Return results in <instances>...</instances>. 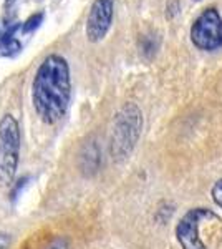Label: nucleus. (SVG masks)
<instances>
[{
	"mask_svg": "<svg viewBox=\"0 0 222 249\" xmlns=\"http://www.w3.org/2000/svg\"><path fill=\"white\" fill-rule=\"evenodd\" d=\"M71 96L70 65L51 53L40 63L32 83V102L43 123L55 124L65 116Z\"/></svg>",
	"mask_w": 222,
	"mask_h": 249,
	"instance_id": "obj_1",
	"label": "nucleus"
},
{
	"mask_svg": "<svg viewBox=\"0 0 222 249\" xmlns=\"http://www.w3.org/2000/svg\"><path fill=\"white\" fill-rule=\"evenodd\" d=\"M143 130V113L135 103H124L113 116L110 153L115 161H123L133 153Z\"/></svg>",
	"mask_w": 222,
	"mask_h": 249,
	"instance_id": "obj_2",
	"label": "nucleus"
},
{
	"mask_svg": "<svg viewBox=\"0 0 222 249\" xmlns=\"http://www.w3.org/2000/svg\"><path fill=\"white\" fill-rule=\"evenodd\" d=\"M20 158V126L12 115L0 120V184L10 186Z\"/></svg>",
	"mask_w": 222,
	"mask_h": 249,
	"instance_id": "obj_3",
	"label": "nucleus"
},
{
	"mask_svg": "<svg viewBox=\"0 0 222 249\" xmlns=\"http://www.w3.org/2000/svg\"><path fill=\"white\" fill-rule=\"evenodd\" d=\"M191 42L204 52H216L222 48V17L219 10L209 7L201 12L191 27Z\"/></svg>",
	"mask_w": 222,
	"mask_h": 249,
	"instance_id": "obj_4",
	"label": "nucleus"
},
{
	"mask_svg": "<svg viewBox=\"0 0 222 249\" xmlns=\"http://www.w3.org/2000/svg\"><path fill=\"white\" fill-rule=\"evenodd\" d=\"M219 218L209 208H194L189 210L176 226V238L183 249H207L205 243L201 238V224L207 219Z\"/></svg>",
	"mask_w": 222,
	"mask_h": 249,
	"instance_id": "obj_5",
	"label": "nucleus"
},
{
	"mask_svg": "<svg viewBox=\"0 0 222 249\" xmlns=\"http://www.w3.org/2000/svg\"><path fill=\"white\" fill-rule=\"evenodd\" d=\"M115 0H95L86 18V37L90 42H102L111 29Z\"/></svg>",
	"mask_w": 222,
	"mask_h": 249,
	"instance_id": "obj_6",
	"label": "nucleus"
},
{
	"mask_svg": "<svg viewBox=\"0 0 222 249\" xmlns=\"http://www.w3.org/2000/svg\"><path fill=\"white\" fill-rule=\"evenodd\" d=\"M100 163H102V153H100V146L96 142H88L83 146L82 153H80V168L82 173L86 176H91L98 171Z\"/></svg>",
	"mask_w": 222,
	"mask_h": 249,
	"instance_id": "obj_7",
	"label": "nucleus"
},
{
	"mask_svg": "<svg viewBox=\"0 0 222 249\" xmlns=\"http://www.w3.org/2000/svg\"><path fill=\"white\" fill-rule=\"evenodd\" d=\"M20 23H12L5 27V30L0 32V57H14L22 50L20 40L15 38Z\"/></svg>",
	"mask_w": 222,
	"mask_h": 249,
	"instance_id": "obj_8",
	"label": "nucleus"
},
{
	"mask_svg": "<svg viewBox=\"0 0 222 249\" xmlns=\"http://www.w3.org/2000/svg\"><path fill=\"white\" fill-rule=\"evenodd\" d=\"M159 47H161V37L156 34V32H149V34L143 35L139 40L141 53H143L148 60L154 58V55L157 53Z\"/></svg>",
	"mask_w": 222,
	"mask_h": 249,
	"instance_id": "obj_9",
	"label": "nucleus"
},
{
	"mask_svg": "<svg viewBox=\"0 0 222 249\" xmlns=\"http://www.w3.org/2000/svg\"><path fill=\"white\" fill-rule=\"evenodd\" d=\"M43 12H37V14H34V15H30L25 22L22 23V32L23 34H32V32H35L40 27V23L43 22Z\"/></svg>",
	"mask_w": 222,
	"mask_h": 249,
	"instance_id": "obj_10",
	"label": "nucleus"
},
{
	"mask_svg": "<svg viewBox=\"0 0 222 249\" xmlns=\"http://www.w3.org/2000/svg\"><path fill=\"white\" fill-rule=\"evenodd\" d=\"M211 196H212V201L222 210V179L214 183V186L211 190Z\"/></svg>",
	"mask_w": 222,
	"mask_h": 249,
	"instance_id": "obj_11",
	"label": "nucleus"
},
{
	"mask_svg": "<svg viewBox=\"0 0 222 249\" xmlns=\"http://www.w3.org/2000/svg\"><path fill=\"white\" fill-rule=\"evenodd\" d=\"M45 249H68V241L65 238H62V236H58Z\"/></svg>",
	"mask_w": 222,
	"mask_h": 249,
	"instance_id": "obj_12",
	"label": "nucleus"
},
{
	"mask_svg": "<svg viewBox=\"0 0 222 249\" xmlns=\"http://www.w3.org/2000/svg\"><path fill=\"white\" fill-rule=\"evenodd\" d=\"M179 14V0H168V17L172 18Z\"/></svg>",
	"mask_w": 222,
	"mask_h": 249,
	"instance_id": "obj_13",
	"label": "nucleus"
},
{
	"mask_svg": "<svg viewBox=\"0 0 222 249\" xmlns=\"http://www.w3.org/2000/svg\"><path fill=\"white\" fill-rule=\"evenodd\" d=\"M27 183H28L27 178H20L17 183H14V190H12V199H17L18 193L23 190V186H25Z\"/></svg>",
	"mask_w": 222,
	"mask_h": 249,
	"instance_id": "obj_14",
	"label": "nucleus"
},
{
	"mask_svg": "<svg viewBox=\"0 0 222 249\" xmlns=\"http://www.w3.org/2000/svg\"><path fill=\"white\" fill-rule=\"evenodd\" d=\"M12 244V236L9 232H0V249H9Z\"/></svg>",
	"mask_w": 222,
	"mask_h": 249,
	"instance_id": "obj_15",
	"label": "nucleus"
},
{
	"mask_svg": "<svg viewBox=\"0 0 222 249\" xmlns=\"http://www.w3.org/2000/svg\"><path fill=\"white\" fill-rule=\"evenodd\" d=\"M17 0H5V7H12Z\"/></svg>",
	"mask_w": 222,
	"mask_h": 249,
	"instance_id": "obj_16",
	"label": "nucleus"
}]
</instances>
